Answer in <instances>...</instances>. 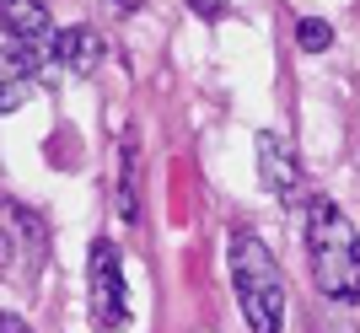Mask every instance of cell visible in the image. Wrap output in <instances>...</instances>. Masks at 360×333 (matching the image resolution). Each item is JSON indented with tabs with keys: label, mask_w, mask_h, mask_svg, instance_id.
I'll use <instances>...</instances> for the list:
<instances>
[{
	"label": "cell",
	"mask_w": 360,
	"mask_h": 333,
	"mask_svg": "<svg viewBox=\"0 0 360 333\" xmlns=\"http://www.w3.org/2000/svg\"><path fill=\"white\" fill-rule=\"evenodd\" d=\"M22 237L38 247V221H32L22 204H6L0 199V274H11L22 263Z\"/></svg>",
	"instance_id": "ba28073f"
},
{
	"label": "cell",
	"mask_w": 360,
	"mask_h": 333,
	"mask_svg": "<svg viewBox=\"0 0 360 333\" xmlns=\"http://www.w3.org/2000/svg\"><path fill=\"white\" fill-rule=\"evenodd\" d=\"M54 60H60L70 76H91V70L103 65V38L91 27H65L60 38H54Z\"/></svg>",
	"instance_id": "52a82bcc"
},
{
	"label": "cell",
	"mask_w": 360,
	"mask_h": 333,
	"mask_svg": "<svg viewBox=\"0 0 360 333\" xmlns=\"http://www.w3.org/2000/svg\"><path fill=\"white\" fill-rule=\"evenodd\" d=\"M0 27L11 32L22 48H32L38 60H54V38H60V27L49 22L44 0H0Z\"/></svg>",
	"instance_id": "5b68a950"
},
{
	"label": "cell",
	"mask_w": 360,
	"mask_h": 333,
	"mask_svg": "<svg viewBox=\"0 0 360 333\" xmlns=\"http://www.w3.org/2000/svg\"><path fill=\"white\" fill-rule=\"evenodd\" d=\"M0 333H32V328L16 318V312H0Z\"/></svg>",
	"instance_id": "8fae6325"
},
{
	"label": "cell",
	"mask_w": 360,
	"mask_h": 333,
	"mask_svg": "<svg viewBox=\"0 0 360 333\" xmlns=\"http://www.w3.org/2000/svg\"><path fill=\"white\" fill-rule=\"evenodd\" d=\"M296 44L307 48V54H323V48H333V27L323 22V16H301L296 22Z\"/></svg>",
	"instance_id": "30bf717a"
},
{
	"label": "cell",
	"mask_w": 360,
	"mask_h": 333,
	"mask_svg": "<svg viewBox=\"0 0 360 333\" xmlns=\"http://www.w3.org/2000/svg\"><path fill=\"white\" fill-rule=\"evenodd\" d=\"M258 178H264V188H269L280 204H290V210H301V204H307L301 156H296V145H290L280 129H264V135H258Z\"/></svg>",
	"instance_id": "277c9868"
},
{
	"label": "cell",
	"mask_w": 360,
	"mask_h": 333,
	"mask_svg": "<svg viewBox=\"0 0 360 333\" xmlns=\"http://www.w3.org/2000/svg\"><path fill=\"white\" fill-rule=\"evenodd\" d=\"M38 91V54L32 48H0V113H16Z\"/></svg>",
	"instance_id": "8992f818"
},
{
	"label": "cell",
	"mask_w": 360,
	"mask_h": 333,
	"mask_svg": "<svg viewBox=\"0 0 360 333\" xmlns=\"http://www.w3.org/2000/svg\"><path fill=\"white\" fill-rule=\"evenodd\" d=\"M86 318L97 333H119L129 328V296H124V263L113 242H91L86 253Z\"/></svg>",
	"instance_id": "3957f363"
},
{
	"label": "cell",
	"mask_w": 360,
	"mask_h": 333,
	"mask_svg": "<svg viewBox=\"0 0 360 333\" xmlns=\"http://www.w3.org/2000/svg\"><path fill=\"white\" fill-rule=\"evenodd\" d=\"M188 6H194L199 16H221L226 11V0H188Z\"/></svg>",
	"instance_id": "7c38bea8"
},
{
	"label": "cell",
	"mask_w": 360,
	"mask_h": 333,
	"mask_svg": "<svg viewBox=\"0 0 360 333\" xmlns=\"http://www.w3.org/2000/svg\"><path fill=\"white\" fill-rule=\"evenodd\" d=\"M113 6H124V11H135V6H146V0H113Z\"/></svg>",
	"instance_id": "4fadbf2b"
},
{
	"label": "cell",
	"mask_w": 360,
	"mask_h": 333,
	"mask_svg": "<svg viewBox=\"0 0 360 333\" xmlns=\"http://www.w3.org/2000/svg\"><path fill=\"white\" fill-rule=\"evenodd\" d=\"M119 215L129 226L140 221V151L129 135L119 140Z\"/></svg>",
	"instance_id": "9c48e42d"
},
{
	"label": "cell",
	"mask_w": 360,
	"mask_h": 333,
	"mask_svg": "<svg viewBox=\"0 0 360 333\" xmlns=\"http://www.w3.org/2000/svg\"><path fill=\"white\" fill-rule=\"evenodd\" d=\"M231 290H237V306L253 333H280L285 328V274L274 263V253L264 247V237L253 231H237L231 237Z\"/></svg>",
	"instance_id": "7a4b0ae2"
},
{
	"label": "cell",
	"mask_w": 360,
	"mask_h": 333,
	"mask_svg": "<svg viewBox=\"0 0 360 333\" xmlns=\"http://www.w3.org/2000/svg\"><path fill=\"white\" fill-rule=\"evenodd\" d=\"M307 269L312 285L339 306L360 301V231L333 199H307Z\"/></svg>",
	"instance_id": "6da1fadb"
}]
</instances>
